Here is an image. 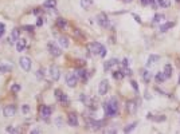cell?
Here are the masks:
<instances>
[{
	"mask_svg": "<svg viewBox=\"0 0 180 134\" xmlns=\"http://www.w3.org/2000/svg\"><path fill=\"white\" fill-rule=\"evenodd\" d=\"M118 109H120L118 102H117V99L114 98V97L104 103V111H105L106 117H116L118 114Z\"/></svg>",
	"mask_w": 180,
	"mask_h": 134,
	"instance_id": "obj_1",
	"label": "cell"
},
{
	"mask_svg": "<svg viewBox=\"0 0 180 134\" xmlns=\"http://www.w3.org/2000/svg\"><path fill=\"white\" fill-rule=\"evenodd\" d=\"M88 50L92 55H97V56H100V58H105L106 52H108L105 46H102L101 43H97V42H93V43L88 44Z\"/></svg>",
	"mask_w": 180,
	"mask_h": 134,
	"instance_id": "obj_2",
	"label": "cell"
},
{
	"mask_svg": "<svg viewBox=\"0 0 180 134\" xmlns=\"http://www.w3.org/2000/svg\"><path fill=\"white\" fill-rule=\"evenodd\" d=\"M55 98H57V101L61 103L62 106H67L69 102H70L69 97H67V95L63 93L62 90H55Z\"/></svg>",
	"mask_w": 180,
	"mask_h": 134,
	"instance_id": "obj_3",
	"label": "cell"
},
{
	"mask_svg": "<svg viewBox=\"0 0 180 134\" xmlns=\"http://www.w3.org/2000/svg\"><path fill=\"white\" fill-rule=\"evenodd\" d=\"M97 22H98V24L101 27H104V28H109L110 27V20L105 12H101L97 15Z\"/></svg>",
	"mask_w": 180,
	"mask_h": 134,
	"instance_id": "obj_4",
	"label": "cell"
},
{
	"mask_svg": "<svg viewBox=\"0 0 180 134\" xmlns=\"http://www.w3.org/2000/svg\"><path fill=\"white\" fill-rule=\"evenodd\" d=\"M40 117H42V119L47 121L50 117H51V114H53V107L47 106V105H42L40 106V111H39Z\"/></svg>",
	"mask_w": 180,
	"mask_h": 134,
	"instance_id": "obj_5",
	"label": "cell"
},
{
	"mask_svg": "<svg viewBox=\"0 0 180 134\" xmlns=\"http://www.w3.org/2000/svg\"><path fill=\"white\" fill-rule=\"evenodd\" d=\"M47 50H48V52L51 54L53 56H61V54H62V51H61V48L58 47L55 43H48L47 44Z\"/></svg>",
	"mask_w": 180,
	"mask_h": 134,
	"instance_id": "obj_6",
	"label": "cell"
},
{
	"mask_svg": "<svg viewBox=\"0 0 180 134\" xmlns=\"http://www.w3.org/2000/svg\"><path fill=\"white\" fill-rule=\"evenodd\" d=\"M108 90H109V80L108 79H102L100 82V85H98V94L100 95H105L108 93Z\"/></svg>",
	"mask_w": 180,
	"mask_h": 134,
	"instance_id": "obj_7",
	"label": "cell"
},
{
	"mask_svg": "<svg viewBox=\"0 0 180 134\" xmlns=\"http://www.w3.org/2000/svg\"><path fill=\"white\" fill-rule=\"evenodd\" d=\"M19 64H20V67H22V70H24V71H30L31 59L28 58V56H22L20 60H19Z\"/></svg>",
	"mask_w": 180,
	"mask_h": 134,
	"instance_id": "obj_8",
	"label": "cell"
},
{
	"mask_svg": "<svg viewBox=\"0 0 180 134\" xmlns=\"http://www.w3.org/2000/svg\"><path fill=\"white\" fill-rule=\"evenodd\" d=\"M77 82H78V78L75 76V74H73V72L66 74V85L69 86V87H75V86H77Z\"/></svg>",
	"mask_w": 180,
	"mask_h": 134,
	"instance_id": "obj_9",
	"label": "cell"
},
{
	"mask_svg": "<svg viewBox=\"0 0 180 134\" xmlns=\"http://www.w3.org/2000/svg\"><path fill=\"white\" fill-rule=\"evenodd\" d=\"M16 114V106L15 105H7L3 109V115L4 117H13Z\"/></svg>",
	"mask_w": 180,
	"mask_h": 134,
	"instance_id": "obj_10",
	"label": "cell"
},
{
	"mask_svg": "<svg viewBox=\"0 0 180 134\" xmlns=\"http://www.w3.org/2000/svg\"><path fill=\"white\" fill-rule=\"evenodd\" d=\"M50 76H51V79L53 80H59V78H61V71H59V68H58L55 64H53V66H50Z\"/></svg>",
	"mask_w": 180,
	"mask_h": 134,
	"instance_id": "obj_11",
	"label": "cell"
},
{
	"mask_svg": "<svg viewBox=\"0 0 180 134\" xmlns=\"http://www.w3.org/2000/svg\"><path fill=\"white\" fill-rule=\"evenodd\" d=\"M67 122H69V125L71 127H75V126H78V117L75 113H70L69 115H67Z\"/></svg>",
	"mask_w": 180,
	"mask_h": 134,
	"instance_id": "obj_12",
	"label": "cell"
},
{
	"mask_svg": "<svg viewBox=\"0 0 180 134\" xmlns=\"http://www.w3.org/2000/svg\"><path fill=\"white\" fill-rule=\"evenodd\" d=\"M79 101L84 103L85 106H88V107H90V106H93V105H94L93 99L90 98V97H88L86 94H81V95H79Z\"/></svg>",
	"mask_w": 180,
	"mask_h": 134,
	"instance_id": "obj_13",
	"label": "cell"
},
{
	"mask_svg": "<svg viewBox=\"0 0 180 134\" xmlns=\"http://www.w3.org/2000/svg\"><path fill=\"white\" fill-rule=\"evenodd\" d=\"M160 60V56H159L157 54H152V55H149L148 56V62H147V67H152L155 66L156 63Z\"/></svg>",
	"mask_w": 180,
	"mask_h": 134,
	"instance_id": "obj_14",
	"label": "cell"
},
{
	"mask_svg": "<svg viewBox=\"0 0 180 134\" xmlns=\"http://www.w3.org/2000/svg\"><path fill=\"white\" fill-rule=\"evenodd\" d=\"M126 110L129 114H134V113L137 111V105L134 101H129V102L126 103Z\"/></svg>",
	"mask_w": 180,
	"mask_h": 134,
	"instance_id": "obj_15",
	"label": "cell"
},
{
	"mask_svg": "<svg viewBox=\"0 0 180 134\" xmlns=\"http://www.w3.org/2000/svg\"><path fill=\"white\" fill-rule=\"evenodd\" d=\"M26 46H27L26 39H18V42H16V51H18V52H22L23 50L26 48Z\"/></svg>",
	"mask_w": 180,
	"mask_h": 134,
	"instance_id": "obj_16",
	"label": "cell"
},
{
	"mask_svg": "<svg viewBox=\"0 0 180 134\" xmlns=\"http://www.w3.org/2000/svg\"><path fill=\"white\" fill-rule=\"evenodd\" d=\"M19 34H20V31H19L18 28H13L12 32H11V35H9V42H11V43H15V42H18Z\"/></svg>",
	"mask_w": 180,
	"mask_h": 134,
	"instance_id": "obj_17",
	"label": "cell"
},
{
	"mask_svg": "<svg viewBox=\"0 0 180 134\" xmlns=\"http://www.w3.org/2000/svg\"><path fill=\"white\" fill-rule=\"evenodd\" d=\"M105 125V121H90V126L94 130H100L101 127H104Z\"/></svg>",
	"mask_w": 180,
	"mask_h": 134,
	"instance_id": "obj_18",
	"label": "cell"
},
{
	"mask_svg": "<svg viewBox=\"0 0 180 134\" xmlns=\"http://www.w3.org/2000/svg\"><path fill=\"white\" fill-rule=\"evenodd\" d=\"M116 64H118V60H117V59H110V60L105 62V66H104V68H105V71L108 72L110 68H112V67H114Z\"/></svg>",
	"mask_w": 180,
	"mask_h": 134,
	"instance_id": "obj_19",
	"label": "cell"
},
{
	"mask_svg": "<svg viewBox=\"0 0 180 134\" xmlns=\"http://www.w3.org/2000/svg\"><path fill=\"white\" fill-rule=\"evenodd\" d=\"M12 71V66L8 64V63H3V64H0V72L1 74H8V72Z\"/></svg>",
	"mask_w": 180,
	"mask_h": 134,
	"instance_id": "obj_20",
	"label": "cell"
},
{
	"mask_svg": "<svg viewBox=\"0 0 180 134\" xmlns=\"http://www.w3.org/2000/svg\"><path fill=\"white\" fill-rule=\"evenodd\" d=\"M43 7L47 9H54L57 7V0H46L43 3Z\"/></svg>",
	"mask_w": 180,
	"mask_h": 134,
	"instance_id": "obj_21",
	"label": "cell"
},
{
	"mask_svg": "<svg viewBox=\"0 0 180 134\" xmlns=\"http://www.w3.org/2000/svg\"><path fill=\"white\" fill-rule=\"evenodd\" d=\"M57 26L61 28V30H66L67 28V20L63 18H58L57 19Z\"/></svg>",
	"mask_w": 180,
	"mask_h": 134,
	"instance_id": "obj_22",
	"label": "cell"
},
{
	"mask_svg": "<svg viewBox=\"0 0 180 134\" xmlns=\"http://www.w3.org/2000/svg\"><path fill=\"white\" fill-rule=\"evenodd\" d=\"M165 79H167V76L164 75V72H163V71L156 72V75H155V80H156L157 83H163Z\"/></svg>",
	"mask_w": 180,
	"mask_h": 134,
	"instance_id": "obj_23",
	"label": "cell"
},
{
	"mask_svg": "<svg viewBox=\"0 0 180 134\" xmlns=\"http://www.w3.org/2000/svg\"><path fill=\"white\" fill-rule=\"evenodd\" d=\"M173 26H175V23H173V22H167V23H164V24H161V26H160V32L168 31V30H169V28H172Z\"/></svg>",
	"mask_w": 180,
	"mask_h": 134,
	"instance_id": "obj_24",
	"label": "cell"
},
{
	"mask_svg": "<svg viewBox=\"0 0 180 134\" xmlns=\"http://www.w3.org/2000/svg\"><path fill=\"white\" fill-rule=\"evenodd\" d=\"M163 72H164V75L167 76V79H168V78H171V76H172V66H171V64H165Z\"/></svg>",
	"mask_w": 180,
	"mask_h": 134,
	"instance_id": "obj_25",
	"label": "cell"
},
{
	"mask_svg": "<svg viewBox=\"0 0 180 134\" xmlns=\"http://www.w3.org/2000/svg\"><path fill=\"white\" fill-rule=\"evenodd\" d=\"M140 74H141V78H143L144 82H149L151 80V72L148 71V70H141Z\"/></svg>",
	"mask_w": 180,
	"mask_h": 134,
	"instance_id": "obj_26",
	"label": "cell"
},
{
	"mask_svg": "<svg viewBox=\"0 0 180 134\" xmlns=\"http://www.w3.org/2000/svg\"><path fill=\"white\" fill-rule=\"evenodd\" d=\"M58 42H59V44L62 46V47H69V44H70V42H69V39H67L66 36H61L59 39H58Z\"/></svg>",
	"mask_w": 180,
	"mask_h": 134,
	"instance_id": "obj_27",
	"label": "cell"
},
{
	"mask_svg": "<svg viewBox=\"0 0 180 134\" xmlns=\"http://www.w3.org/2000/svg\"><path fill=\"white\" fill-rule=\"evenodd\" d=\"M113 78L114 79H124V78H125V74H124L122 70H117V71L113 72Z\"/></svg>",
	"mask_w": 180,
	"mask_h": 134,
	"instance_id": "obj_28",
	"label": "cell"
},
{
	"mask_svg": "<svg viewBox=\"0 0 180 134\" xmlns=\"http://www.w3.org/2000/svg\"><path fill=\"white\" fill-rule=\"evenodd\" d=\"M92 4H93V0H81V7L84 9H89Z\"/></svg>",
	"mask_w": 180,
	"mask_h": 134,
	"instance_id": "obj_29",
	"label": "cell"
},
{
	"mask_svg": "<svg viewBox=\"0 0 180 134\" xmlns=\"http://www.w3.org/2000/svg\"><path fill=\"white\" fill-rule=\"evenodd\" d=\"M163 20H165V16L161 15V13H156V15L153 16V23H155V24H156V23L163 22Z\"/></svg>",
	"mask_w": 180,
	"mask_h": 134,
	"instance_id": "obj_30",
	"label": "cell"
},
{
	"mask_svg": "<svg viewBox=\"0 0 180 134\" xmlns=\"http://www.w3.org/2000/svg\"><path fill=\"white\" fill-rule=\"evenodd\" d=\"M136 125H137V122H133V123H129L128 126H125V127H124V131H125V133H130L132 130H134Z\"/></svg>",
	"mask_w": 180,
	"mask_h": 134,
	"instance_id": "obj_31",
	"label": "cell"
},
{
	"mask_svg": "<svg viewBox=\"0 0 180 134\" xmlns=\"http://www.w3.org/2000/svg\"><path fill=\"white\" fill-rule=\"evenodd\" d=\"M159 3V7H163V8H165V7H169V0H157Z\"/></svg>",
	"mask_w": 180,
	"mask_h": 134,
	"instance_id": "obj_32",
	"label": "cell"
},
{
	"mask_svg": "<svg viewBox=\"0 0 180 134\" xmlns=\"http://www.w3.org/2000/svg\"><path fill=\"white\" fill-rule=\"evenodd\" d=\"M11 91H12V93H19V91H20V86H19L18 83L12 85V87H11Z\"/></svg>",
	"mask_w": 180,
	"mask_h": 134,
	"instance_id": "obj_33",
	"label": "cell"
},
{
	"mask_svg": "<svg viewBox=\"0 0 180 134\" xmlns=\"http://www.w3.org/2000/svg\"><path fill=\"white\" fill-rule=\"evenodd\" d=\"M130 86L134 89V91H136V93H139V85H137L136 80H130Z\"/></svg>",
	"mask_w": 180,
	"mask_h": 134,
	"instance_id": "obj_34",
	"label": "cell"
},
{
	"mask_svg": "<svg viewBox=\"0 0 180 134\" xmlns=\"http://www.w3.org/2000/svg\"><path fill=\"white\" fill-rule=\"evenodd\" d=\"M7 131H9V133H19L20 130L16 129V127H12V126H8V127H7Z\"/></svg>",
	"mask_w": 180,
	"mask_h": 134,
	"instance_id": "obj_35",
	"label": "cell"
},
{
	"mask_svg": "<svg viewBox=\"0 0 180 134\" xmlns=\"http://www.w3.org/2000/svg\"><path fill=\"white\" fill-rule=\"evenodd\" d=\"M22 111H23V114H27V113L30 111V106H28V105H23Z\"/></svg>",
	"mask_w": 180,
	"mask_h": 134,
	"instance_id": "obj_36",
	"label": "cell"
},
{
	"mask_svg": "<svg viewBox=\"0 0 180 134\" xmlns=\"http://www.w3.org/2000/svg\"><path fill=\"white\" fill-rule=\"evenodd\" d=\"M153 1L155 0H141V4L143 5H151Z\"/></svg>",
	"mask_w": 180,
	"mask_h": 134,
	"instance_id": "obj_37",
	"label": "cell"
},
{
	"mask_svg": "<svg viewBox=\"0 0 180 134\" xmlns=\"http://www.w3.org/2000/svg\"><path fill=\"white\" fill-rule=\"evenodd\" d=\"M4 31H5V26L3 24V23H0V38L3 36V34H4Z\"/></svg>",
	"mask_w": 180,
	"mask_h": 134,
	"instance_id": "obj_38",
	"label": "cell"
},
{
	"mask_svg": "<svg viewBox=\"0 0 180 134\" xmlns=\"http://www.w3.org/2000/svg\"><path fill=\"white\" fill-rule=\"evenodd\" d=\"M121 64H122V67H129V59H128V58H124V59H122V63H121Z\"/></svg>",
	"mask_w": 180,
	"mask_h": 134,
	"instance_id": "obj_39",
	"label": "cell"
},
{
	"mask_svg": "<svg viewBox=\"0 0 180 134\" xmlns=\"http://www.w3.org/2000/svg\"><path fill=\"white\" fill-rule=\"evenodd\" d=\"M133 18H134V20H136L137 23H141V19H140V16H139L137 13H133Z\"/></svg>",
	"mask_w": 180,
	"mask_h": 134,
	"instance_id": "obj_40",
	"label": "cell"
},
{
	"mask_svg": "<svg viewBox=\"0 0 180 134\" xmlns=\"http://www.w3.org/2000/svg\"><path fill=\"white\" fill-rule=\"evenodd\" d=\"M23 28H24V30H27V31H32V30H34V26H24Z\"/></svg>",
	"mask_w": 180,
	"mask_h": 134,
	"instance_id": "obj_41",
	"label": "cell"
},
{
	"mask_svg": "<svg viewBox=\"0 0 180 134\" xmlns=\"http://www.w3.org/2000/svg\"><path fill=\"white\" fill-rule=\"evenodd\" d=\"M106 133H117V130L116 129H108L106 130Z\"/></svg>",
	"mask_w": 180,
	"mask_h": 134,
	"instance_id": "obj_42",
	"label": "cell"
},
{
	"mask_svg": "<svg viewBox=\"0 0 180 134\" xmlns=\"http://www.w3.org/2000/svg\"><path fill=\"white\" fill-rule=\"evenodd\" d=\"M31 133H32V134H36V133H40V130H39V129H34V130H31Z\"/></svg>",
	"mask_w": 180,
	"mask_h": 134,
	"instance_id": "obj_43",
	"label": "cell"
},
{
	"mask_svg": "<svg viewBox=\"0 0 180 134\" xmlns=\"http://www.w3.org/2000/svg\"><path fill=\"white\" fill-rule=\"evenodd\" d=\"M38 76H39V78L43 76V70H39V71H38Z\"/></svg>",
	"mask_w": 180,
	"mask_h": 134,
	"instance_id": "obj_44",
	"label": "cell"
},
{
	"mask_svg": "<svg viewBox=\"0 0 180 134\" xmlns=\"http://www.w3.org/2000/svg\"><path fill=\"white\" fill-rule=\"evenodd\" d=\"M38 26H42V18H38V23H36Z\"/></svg>",
	"mask_w": 180,
	"mask_h": 134,
	"instance_id": "obj_45",
	"label": "cell"
},
{
	"mask_svg": "<svg viewBox=\"0 0 180 134\" xmlns=\"http://www.w3.org/2000/svg\"><path fill=\"white\" fill-rule=\"evenodd\" d=\"M122 1H124V3H132L133 0H122Z\"/></svg>",
	"mask_w": 180,
	"mask_h": 134,
	"instance_id": "obj_46",
	"label": "cell"
},
{
	"mask_svg": "<svg viewBox=\"0 0 180 134\" xmlns=\"http://www.w3.org/2000/svg\"><path fill=\"white\" fill-rule=\"evenodd\" d=\"M179 1H180V0H176V3H179Z\"/></svg>",
	"mask_w": 180,
	"mask_h": 134,
	"instance_id": "obj_47",
	"label": "cell"
},
{
	"mask_svg": "<svg viewBox=\"0 0 180 134\" xmlns=\"http://www.w3.org/2000/svg\"><path fill=\"white\" fill-rule=\"evenodd\" d=\"M179 83H180V79H179Z\"/></svg>",
	"mask_w": 180,
	"mask_h": 134,
	"instance_id": "obj_48",
	"label": "cell"
}]
</instances>
